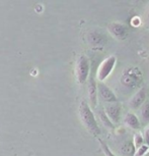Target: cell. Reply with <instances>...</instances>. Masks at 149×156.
Wrapping results in <instances>:
<instances>
[{"label":"cell","mask_w":149,"mask_h":156,"mask_svg":"<svg viewBox=\"0 0 149 156\" xmlns=\"http://www.w3.org/2000/svg\"><path fill=\"white\" fill-rule=\"evenodd\" d=\"M79 116L81 122L90 134L93 136H98L101 134V129H99L98 122L95 120L94 114L85 101H81L79 105Z\"/></svg>","instance_id":"cell-1"},{"label":"cell","mask_w":149,"mask_h":156,"mask_svg":"<svg viewBox=\"0 0 149 156\" xmlns=\"http://www.w3.org/2000/svg\"><path fill=\"white\" fill-rule=\"evenodd\" d=\"M75 75H76L77 81L79 84H84L88 78L89 75V62L88 59L84 56L80 55L77 58L76 66H75Z\"/></svg>","instance_id":"cell-2"},{"label":"cell","mask_w":149,"mask_h":156,"mask_svg":"<svg viewBox=\"0 0 149 156\" xmlns=\"http://www.w3.org/2000/svg\"><path fill=\"white\" fill-rule=\"evenodd\" d=\"M116 61H117L116 56L111 55V56L107 57L106 59L101 62V64L99 66L98 69V80L99 82L103 83L108 76L112 73V72L114 70V67L116 66Z\"/></svg>","instance_id":"cell-3"},{"label":"cell","mask_w":149,"mask_h":156,"mask_svg":"<svg viewBox=\"0 0 149 156\" xmlns=\"http://www.w3.org/2000/svg\"><path fill=\"white\" fill-rule=\"evenodd\" d=\"M107 116L113 123H118L121 119V106L118 103H110L104 108Z\"/></svg>","instance_id":"cell-4"},{"label":"cell","mask_w":149,"mask_h":156,"mask_svg":"<svg viewBox=\"0 0 149 156\" xmlns=\"http://www.w3.org/2000/svg\"><path fill=\"white\" fill-rule=\"evenodd\" d=\"M98 93L101 95V99L104 101H106L107 103H116L118 101V98L115 95V93L110 89L107 85H104V83H98Z\"/></svg>","instance_id":"cell-5"},{"label":"cell","mask_w":149,"mask_h":156,"mask_svg":"<svg viewBox=\"0 0 149 156\" xmlns=\"http://www.w3.org/2000/svg\"><path fill=\"white\" fill-rule=\"evenodd\" d=\"M109 32L117 40H125L128 36L127 28L120 23H112L109 26Z\"/></svg>","instance_id":"cell-6"},{"label":"cell","mask_w":149,"mask_h":156,"mask_svg":"<svg viewBox=\"0 0 149 156\" xmlns=\"http://www.w3.org/2000/svg\"><path fill=\"white\" fill-rule=\"evenodd\" d=\"M136 73H138L137 70H135V72H125L124 76H122V83L125 86L135 88L140 83V81H141L140 76H137Z\"/></svg>","instance_id":"cell-7"},{"label":"cell","mask_w":149,"mask_h":156,"mask_svg":"<svg viewBox=\"0 0 149 156\" xmlns=\"http://www.w3.org/2000/svg\"><path fill=\"white\" fill-rule=\"evenodd\" d=\"M146 101V89L142 87L135 95H134L131 100L129 101V105L133 109H137V108L141 107L142 104Z\"/></svg>","instance_id":"cell-8"},{"label":"cell","mask_w":149,"mask_h":156,"mask_svg":"<svg viewBox=\"0 0 149 156\" xmlns=\"http://www.w3.org/2000/svg\"><path fill=\"white\" fill-rule=\"evenodd\" d=\"M87 92H88V98L90 104H91L92 107H95L96 103H98V86H96L94 79L92 78L89 79Z\"/></svg>","instance_id":"cell-9"},{"label":"cell","mask_w":149,"mask_h":156,"mask_svg":"<svg viewBox=\"0 0 149 156\" xmlns=\"http://www.w3.org/2000/svg\"><path fill=\"white\" fill-rule=\"evenodd\" d=\"M88 42L92 47H104L106 39H104V36L98 32H92L88 35Z\"/></svg>","instance_id":"cell-10"},{"label":"cell","mask_w":149,"mask_h":156,"mask_svg":"<svg viewBox=\"0 0 149 156\" xmlns=\"http://www.w3.org/2000/svg\"><path fill=\"white\" fill-rule=\"evenodd\" d=\"M125 123L129 126L130 129H139L141 128V122H140L139 119L134 113H127L126 117H125Z\"/></svg>","instance_id":"cell-11"},{"label":"cell","mask_w":149,"mask_h":156,"mask_svg":"<svg viewBox=\"0 0 149 156\" xmlns=\"http://www.w3.org/2000/svg\"><path fill=\"white\" fill-rule=\"evenodd\" d=\"M136 151V148L134 146V143L132 141L125 142L121 147V154L123 156H134Z\"/></svg>","instance_id":"cell-12"},{"label":"cell","mask_w":149,"mask_h":156,"mask_svg":"<svg viewBox=\"0 0 149 156\" xmlns=\"http://www.w3.org/2000/svg\"><path fill=\"white\" fill-rule=\"evenodd\" d=\"M98 115H99V119H101V122H103V125L106 126V128H108V129L115 128V126H114V123L111 122V120L109 119V117L107 116L104 110H99Z\"/></svg>","instance_id":"cell-13"},{"label":"cell","mask_w":149,"mask_h":156,"mask_svg":"<svg viewBox=\"0 0 149 156\" xmlns=\"http://www.w3.org/2000/svg\"><path fill=\"white\" fill-rule=\"evenodd\" d=\"M141 116L145 122L149 120V101H145L141 106Z\"/></svg>","instance_id":"cell-14"},{"label":"cell","mask_w":149,"mask_h":156,"mask_svg":"<svg viewBox=\"0 0 149 156\" xmlns=\"http://www.w3.org/2000/svg\"><path fill=\"white\" fill-rule=\"evenodd\" d=\"M133 143H134L135 148L138 149L139 147H141L143 145V143H144V139H143V137L140 134H136L135 137H134V142Z\"/></svg>","instance_id":"cell-15"},{"label":"cell","mask_w":149,"mask_h":156,"mask_svg":"<svg viewBox=\"0 0 149 156\" xmlns=\"http://www.w3.org/2000/svg\"><path fill=\"white\" fill-rule=\"evenodd\" d=\"M148 149H149V147L147 145H145V144H143L141 147H139L138 149H136L134 156H144L145 153L148 151Z\"/></svg>","instance_id":"cell-16"},{"label":"cell","mask_w":149,"mask_h":156,"mask_svg":"<svg viewBox=\"0 0 149 156\" xmlns=\"http://www.w3.org/2000/svg\"><path fill=\"white\" fill-rule=\"evenodd\" d=\"M99 143H101V149H103V151H104V154H106V156H116V155L114 154V153L109 149V147H108V146L106 145V143H104L101 140H99Z\"/></svg>","instance_id":"cell-17"},{"label":"cell","mask_w":149,"mask_h":156,"mask_svg":"<svg viewBox=\"0 0 149 156\" xmlns=\"http://www.w3.org/2000/svg\"><path fill=\"white\" fill-rule=\"evenodd\" d=\"M143 139H144V143L145 145H147L149 147V126L147 129H146L145 133H144V137H143Z\"/></svg>","instance_id":"cell-18"},{"label":"cell","mask_w":149,"mask_h":156,"mask_svg":"<svg viewBox=\"0 0 149 156\" xmlns=\"http://www.w3.org/2000/svg\"><path fill=\"white\" fill-rule=\"evenodd\" d=\"M144 22H145V25L146 27L149 28V8L148 10L146 11V14H145V19H144Z\"/></svg>","instance_id":"cell-19"}]
</instances>
